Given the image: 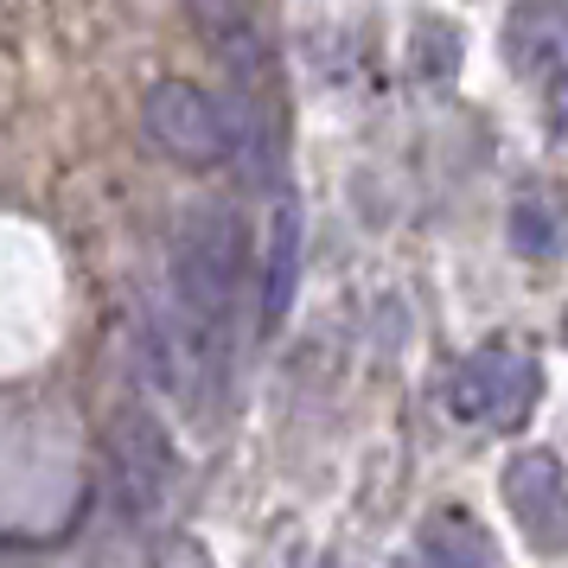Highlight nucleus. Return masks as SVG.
Returning <instances> with one entry per match:
<instances>
[{"label":"nucleus","mask_w":568,"mask_h":568,"mask_svg":"<svg viewBox=\"0 0 568 568\" xmlns=\"http://www.w3.org/2000/svg\"><path fill=\"white\" fill-rule=\"evenodd\" d=\"M141 122H148L160 154H173L180 166H224L231 160V115L199 83H185V78L154 83L141 97Z\"/></svg>","instance_id":"2"},{"label":"nucleus","mask_w":568,"mask_h":568,"mask_svg":"<svg viewBox=\"0 0 568 568\" xmlns=\"http://www.w3.org/2000/svg\"><path fill=\"white\" fill-rule=\"evenodd\" d=\"M440 403L454 422H524L537 403V364L524 352H473L447 377Z\"/></svg>","instance_id":"3"},{"label":"nucleus","mask_w":568,"mask_h":568,"mask_svg":"<svg viewBox=\"0 0 568 568\" xmlns=\"http://www.w3.org/2000/svg\"><path fill=\"white\" fill-rule=\"evenodd\" d=\"M498 491H505V511L517 517V530L537 542L542 556H562L568 549V473H562V460L530 447V454H517L505 466Z\"/></svg>","instance_id":"4"},{"label":"nucleus","mask_w":568,"mask_h":568,"mask_svg":"<svg viewBox=\"0 0 568 568\" xmlns=\"http://www.w3.org/2000/svg\"><path fill=\"white\" fill-rule=\"evenodd\" d=\"M294 287H301V211L282 205L268 231V256H262V333H275L287 320Z\"/></svg>","instance_id":"7"},{"label":"nucleus","mask_w":568,"mask_h":568,"mask_svg":"<svg viewBox=\"0 0 568 568\" xmlns=\"http://www.w3.org/2000/svg\"><path fill=\"white\" fill-rule=\"evenodd\" d=\"M568 58V0H517L505 20V64L517 78H542Z\"/></svg>","instance_id":"6"},{"label":"nucleus","mask_w":568,"mask_h":568,"mask_svg":"<svg viewBox=\"0 0 568 568\" xmlns=\"http://www.w3.org/2000/svg\"><path fill=\"white\" fill-rule=\"evenodd\" d=\"M109 460H115V491H122V505H129L134 517L154 511L160 498H166L173 440H166V428H160L141 403L115 409V422H109Z\"/></svg>","instance_id":"5"},{"label":"nucleus","mask_w":568,"mask_h":568,"mask_svg":"<svg viewBox=\"0 0 568 568\" xmlns=\"http://www.w3.org/2000/svg\"><path fill=\"white\" fill-rule=\"evenodd\" d=\"M7 568H20V562H7Z\"/></svg>","instance_id":"10"},{"label":"nucleus","mask_w":568,"mask_h":568,"mask_svg":"<svg viewBox=\"0 0 568 568\" xmlns=\"http://www.w3.org/2000/svg\"><path fill=\"white\" fill-rule=\"evenodd\" d=\"M422 562L428 568H491V542L473 530V517H435L422 530Z\"/></svg>","instance_id":"8"},{"label":"nucleus","mask_w":568,"mask_h":568,"mask_svg":"<svg viewBox=\"0 0 568 568\" xmlns=\"http://www.w3.org/2000/svg\"><path fill=\"white\" fill-rule=\"evenodd\" d=\"M511 243H517V256H549L562 243V211L549 205L542 192H524L511 205Z\"/></svg>","instance_id":"9"},{"label":"nucleus","mask_w":568,"mask_h":568,"mask_svg":"<svg viewBox=\"0 0 568 568\" xmlns=\"http://www.w3.org/2000/svg\"><path fill=\"white\" fill-rule=\"evenodd\" d=\"M243 268H250V231L236 205H192L173 231V294L185 313V345L199 371L217 364L224 333H231L236 294H243Z\"/></svg>","instance_id":"1"}]
</instances>
